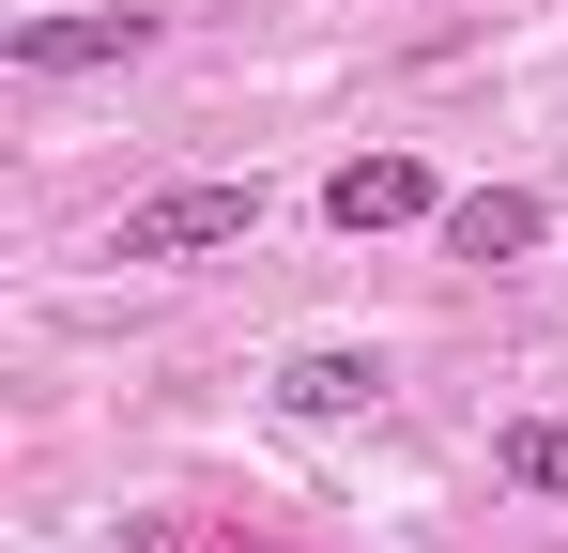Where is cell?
Instances as JSON below:
<instances>
[{
  "mask_svg": "<svg viewBox=\"0 0 568 553\" xmlns=\"http://www.w3.org/2000/svg\"><path fill=\"white\" fill-rule=\"evenodd\" d=\"M246 231H262V184H154V200H123L108 262H200V247H246Z\"/></svg>",
  "mask_w": 568,
  "mask_h": 553,
  "instance_id": "1",
  "label": "cell"
},
{
  "mask_svg": "<svg viewBox=\"0 0 568 553\" xmlns=\"http://www.w3.org/2000/svg\"><path fill=\"white\" fill-rule=\"evenodd\" d=\"M139 47H154V16H139V0H108V16H31V31H16V62H31V78H93V62H139Z\"/></svg>",
  "mask_w": 568,
  "mask_h": 553,
  "instance_id": "2",
  "label": "cell"
},
{
  "mask_svg": "<svg viewBox=\"0 0 568 553\" xmlns=\"http://www.w3.org/2000/svg\"><path fill=\"white\" fill-rule=\"evenodd\" d=\"M323 215H338V231H415V215H446V200H430L415 154H354V170L323 184Z\"/></svg>",
  "mask_w": 568,
  "mask_h": 553,
  "instance_id": "3",
  "label": "cell"
},
{
  "mask_svg": "<svg viewBox=\"0 0 568 553\" xmlns=\"http://www.w3.org/2000/svg\"><path fill=\"white\" fill-rule=\"evenodd\" d=\"M277 415H384V354H354V339H323V354H292L277 369Z\"/></svg>",
  "mask_w": 568,
  "mask_h": 553,
  "instance_id": "4",
  "label": "cell"
},
{
  "mask_svg": "<svg viewBox=\"0 0 568 553\" xmlns=\"http://www.w3.org/2000/svg\"><path fill=\"white\" fill-rule=\"evenodd\" d=\"M538 231H554V215H538L523 184H476V200H446V247H462V262H523Z\"/></svg>",
  "mask_w": 568,
  "mask_h": 553,
  "instance_id": "5",
  "label": "cell"
},
{
  "mask_svg": "<svg viewBox=\"0 0 568 553\" xmlns=\"http://www.w3.org/2000/svg\"><path fill=\"white\" fill-rule=\"evenodd\" d=\"M491 476L507 492H568V415H507L491 431Z\"/></svg>",
  "mask_w": 568,
  "mask_h": 553,
  "instance_id": "6",
  "label": "cell"
},
{
  "mask_svg": "<svg viewBox=\"0 0 568 553\" xmlns=\"http://www.w3.org/2000/svg\"><path fill=\"white\" fill-rule=\"evenodd\" d=\"M139 553H200V539H170V523H139Z\"/></svg>",
  "mask_w": 568,
  "mask_h": 553,
  "instance_id": "7",
  "label": "cell"
}]
</instances>
